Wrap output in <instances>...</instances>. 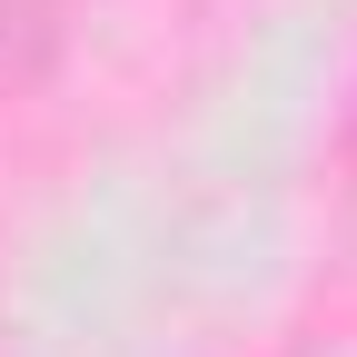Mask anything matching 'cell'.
I'll use <instances>...</instances> for the list:
<instances>
[{
	"mask_svg": "<svg viewBox=\"0 0 357 357\" xmlns=\"http://www.w3.org/2000/svg\"><path fill=\"white\" fill-rule=\"evenodd\" d=\"M60 10L70 0H0V89H30L60 50Z\"/></svg>",
	"mask_w": 357,
	"mask_h": 357,
	"instance_id": "cell-1",
	"label": "cell"
}]
</instances>
